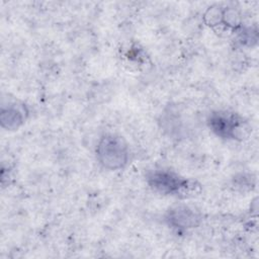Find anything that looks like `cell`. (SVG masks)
<instances>
[{"mask_svg":"<svg viewBox=\"0 0 259 259\" xmlns=\"http://www.w3.org/2000/svg\"><path fill=\"white\" fill-rule=\"evenodd\" d=\"M147 182L150 187L161 194L173 195L181 198L193 196L199 184L195 181L183 178L170 170H153L147 175Z\"/></svg>","mask_w":259,"mask_h":259,"instance_id":"obj_1","label":"cell"},{"mask_svg":"<svg viewBox=\"0 0 259 259\" xmlns=\"http://www.w3.org/2000/svg\"><path fill=\"white\" fill-rule=\"evenodd\" d=\"M95 153L99 164L111 171L122 169L130 159L126 141L116 134L103 135L96 145Z\"/></svg>","mask_w":259,"mask_h":259,"instance_id":"obj_2","label":"cell"},{"mask_svg":"<svg viewBox=\"0 0 259 259\" xmlns=\"http://www.w3.org/2000/svg\"><path fill=\"white\" fill-rule=\"evenodd\" d=\"M207 123L209 128L223 139H242L250 130L246 121L239 114L226 110L210 113Z\"/></svg>","mask_w":259,"mask_h":259,"instance_id":"obj_3","label":"cell"},{"mask_svg":"<svg viewBox=\"0 0 259 259\" xmlns=\"http://www.w3.org/2000/svg\"><path fill=\"white\" fill-rule=\"evenodd\" d=\"M201 221L200 214L192 207L179 204L171 207L166 214V222L177 230H188L196 228Z\"/></svg>","mask_w":259,"mask_h":259,"instance_id":"obj_4","label":"cell"},{"mask_svg":"<svg viewBox=\"0 0 259 259\" xmlns=\"http://www.w3.org/2000/svg\"><path fill=\"white\" fill-rule=\"evenodd\" d=\"M28 110L23 103L12 102L7 106H2L0 120L3 128L8 131H15L25 121Z\"/></svg>","mask_w":259,"mask_h":259,"instance_id":"obj_5","label":"cell"}]
</instances>
